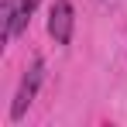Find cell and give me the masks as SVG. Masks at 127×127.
<instances>
[{
    "instance_id": "cell-1",
    "label": "cell",
    "mask_w": 127,
    "mask_h": 127,
    "mask_svg": "<svg viewBox=\"0 0 127 127\" xmlns=\"http://www.w3.org/2000/svg\"><path fill=\"white\" fill-rule=\"evenodd\" d=\"M41 79H45V62H41V59H34L31 72L24 76L21 89H17V96H14V106H10V117H14V120H21V117H24V110L31 106V100H34V93H38Z\"/></svg>"
},
{
    "instance_id": "cell-2",
    "label": "cell",
    "mask_w": 127,
    "mask_h": 127,
    "mask_svg": "<svg viewBox=\"0 0 127 127\" xmlns=\"http://www.w3.org/2000/svg\"><path fill=\"white\" fill-rule=\"evenodd\" d=\"M48 34L59 45L72 41V3H69V0H55L52 14H48Z\"/></svg>"
},
{
    "instance_id": "cell-3",
    "label": "cell",
    "mask_w": 127,
    "mask_h": 127,
    "mask_svg": "<svg viewBox=\"0 0 127 127\" xmlns=\"http://www.w3.org/2000/svg\"><path fill=\"white\" fill-rule=\"evenodd\" d=\"M14 21H17V0H3V7H0V24H3L0 41H10L14 38Z\"/></svg>"
}]
</instances>
